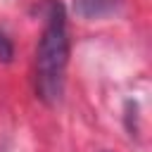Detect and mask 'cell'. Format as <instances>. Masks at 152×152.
<instances>
[{
	"instance_id": "cell-1",
	"label": "cell",
	"mask_w": 152,
	"mask_h": 152,
	"mask_svg": "<svg viewBox=\"0 0 152 152\" xmlns=\"http://www.w3.org/2000/svg\"><path fill=\"white\" fill-rule=\"evenodd\" d=\"M40 10H43V31L36 45L33 88L36 97L52 107L64 95L71 38H69L66 10L59 0H43Z\"/></svg>"
},
{
	"instance_id": "cell-2",
	"label": "cell",
	"mask_w": 152,
	"mask_h": 152,
	"mask_svg": "<svg viewBox=\"0 0 152 152\" xmlns=\"http://www.w3.org/2000/svg\"><path fill=\"white\" fill-rule=\"evenodd\" d=\"M121 0H74V14L81 19H102L114 14Z\"/></svg>"
},
{
	"instance_id": "cell-3",
	"label": "cell",
	"mask_w": 152,
	"mask_h": 152,
	"mask_svg": "<svg viewBox=\"0 0 152 152\" xmlns=\"http://www.w3.org/2000/svg\"><path fill=\"white\" fill-rule=\"evenodd\" d=\"M12 59H14V43L10 38V33L5 28H0V62L10 64Z\"/></svg>"
}]
</instances>
